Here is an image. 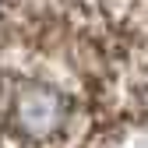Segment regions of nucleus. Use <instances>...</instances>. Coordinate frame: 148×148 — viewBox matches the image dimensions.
<instances>
[{"instance_id":"nucleus-1","label":"nucleus","mask_w":148,"mask_h":148,"mask_svg":"<svg viewBox=\"0 0 148 148\" xmlns=\"http://www.w3.org/2000/svg\"><path fill=\"white\" fill-rule=\"evenodd\" d=\"M74 127V99L57 81L0 74V138L21 145L64 141Z\"/></svg>"}]
</instances>
